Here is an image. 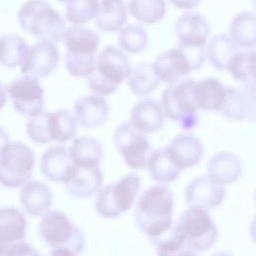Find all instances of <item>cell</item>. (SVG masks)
<instances>
[{
    "label": "cell",
    "instance_id": "8992f818",
    "mask_svg": "<svg viewBox=\"0 0 256 256\" xmlns=\"http://www.w3.org/2000/svg\"><path fill=\"white\" fill-rule=\"evenodd\" d=\"M205 60V46L178 44L158 55L151 64L159 81L173 83L191 71L200 68Z\"/></svg>",
    "mask_w": 256,
    "mask_h": 256
},
{
    "label": "cell",
    "instance_id": "9a60e30c",
    "mask_svg": "<svg viewBox=\"0 0 256 256\" xmlns=\"http://www.w3.org/2000/svg\"><path fill=\"white\" fill-rule=\"evenodd\" d=\"M224 198L223 186L204 176L194 178L185 189V200L191 207L212 209L220 205Z\"/></svg>",
    "mask_w": 256,
    "mask_h": 256
},
{
    "label": "cell",
    "instance_id": "836d02e7",
    "mask_svg": "<svg viewBox=\"0 0 256 256\" xmlns=\"http://www.w3.org/2000/svg\"><path fill=\"white\" fill-rule=\"evenodd\" d=\"M29 45L17 34H6L0 37V64L8 68L21 65Z\"/></svg>",
    "mask_w": 256,
    "mask_h": 256
},
{
    "label": "cell",
    "instance_id": "277c9868",
    "mask_svg": "<svg viewBox=\"0 0 256 256\" xmlns=\"http://www.w3.org/2000/svg\"><path fill=\"white\" fill-rule=\"evenodd\" d=\"M39 234L52 248L51 254L77 255L85 247L83 232L60 210L43 215L39 223Z\"/></svg>",
    "mask_w": 256,
    "mask_h": 256
},
{
    "label": "cell",
    "instance_id": "d6986e66",
    "mask_svg": "<svg viewBox=\"0 0 256 256\" xmlns=\"http://www.w3.org/2000/svg\"><path fill=\"white\" fill-rule=\"evenodd\" d=\"M77 122L84 128L94 129L102 125L109 112L107 100L98 94L80 97L74 104Z\"/></svg>",
    "mask_w": 256,
    "mask_h": 256
},
{
    "label": "cell",
    "instance_id": "7a4b0ae2",
    "mask_svg": "<svg viewBox=\"0 0 256 256\" xmlns=\"http://www.w3.org/2000/svg\"><path fill=\"white\" fill-rule=\"evenodd\" d=\"M131 69L126 54L113 45H107L95 58L92 72L85 77L86 83L95 94L109 95L128 78Z\"/></svg>",
    "mask_w": 256,
    "mask_h": 256
},
{
    "label": "cell",
    "instance_id": "8d00e7d4",
    "mask_svg": "<svg viewBox=\"0 0 256 256\" xmlns=\"http://www.w3.org/2000/svg\"><path fill=\"white\" fill-rule=\"evenodd\" d=\"M99 0H71L66 2L65 18L75 25H82L95 18Z\"/></svg>",
    "mask_w": 256,
    "mask_h": 256
},
{
    "label": "cell",
    "instance_id": "f1b7e54d",
    "mask_svg": "<svg viewBox=\"0 0 256 256\" xmlns=\"http://www.w3.org/2000/svg\"><path fill=\"white\" fill-rule=\"evenodd\" d=\"M47 130L51 141L67 142L76 134L77 119L66 109L47 112Z\"/></svg>",
    "mask_w": 256,
    "mask_h": 256
},
{
    "label": "cell",
    "instance_id": "3957f363",
    "mask_svg": "<svg viewBox=\"0 0 256 256\" xmlns=\"http://www.w3.org/2000/svg\"><path fill=\"white\" fill-rule=\"evenodd\" d=\"M20 27L39 40L58 43L65 30V21L45 0H27L17 12Z\"/></svg>",
    "mask_w": 256,
    "mask_h": 256
},
{
    "label": "cell",
    "instance_id": "83f0119b",
    "mask_svg": "<svg viewBox=\"0 0 256 256\" xmlns=\"http://www.w3.org/2000/svg\"><path fill=\"white\" fill-rule=\"evenodd\" d=\"M150 178L158 183H168L176 180L181 170L169 157L166 148H157L147 155L146 164Z\"/></svg>",
    "mask_w": 256,
    "mask_h": 256
},
{
    "label": "cell",
    "instance_id": "7402d4cb",
    "mask_svg": "<svg viewBox=\"0 0 256 256\" xmlns=\"http://www.w3.org/2000/svg\"><path fill=\"white\" fill-rule=\"evenodd\" d=\"M103 175L98 167H75L70 178L65 182L67 192L75 198H87L100 188Z\"/></svg>",
    "mask_w": 256,
    "mask_h": 256
},
{
    "label": "cell",
    "instance_id": "7bdbcfd3",
    "mask_svg": "<svg viewBox=\"0 0 256 256\" xmlns=\"http://www.w3.org/2000/svg\"><path fill=\"white\" fill-rule=\"evenodd\" d=\"M57 1H59V2H64V3H66V2H69V1H71V0H57Z\"/></svg>",
    "mask_w": 256,
    "mask_h": 256
},
{
    "label": "cell",
    "instance_id": "4fadbf2b",
    "mask_svg": "<svg viewBox=\"0 0 256 256\" xmlns=\"http://www.w3.org/2000/svg\"><path fill=\"white\" fill-rule=\"evenodd\" d=\"M255 104V84H244L242 87L226 86L219 111L231 120L253 121Z\"/></svg>",
    "mask_w": 256,
    "mask_h": 256
},
{
    "label": "cell",
    "instance_id": "5b68a950",
    "mask_svg": "<svg viewBox=\"0 0 256 256\" xmlns=\"http://www.w3.org/2000/svg\"><path fill=\"white\" fill-rule=\"evenodd\" d=\"M173 227L181 235L191 255L209 250L216 242L218 231L206 209L189 206Z\"/></svg>",
    "mask_w": 256,
    "mask_h": 256
},
{
    "label": "cell",
    "instance_id": "484cf974",
    "mask_svg": "<svg viewBox=\"0 0 256 256\" xmlns=\"http://www.w3.org/2000/svg\"><path fill=\"white\" fill-rule=\"evenodd\" d=\"M69 154L75 166L97 167L103 156V148L96 138L82 136L74 139Z\"/></svg>",
    "mask_w": 256,
    "mask_h": 256
},
{
    "label": "cell",
    "instance_id": "8fae6325",
    "mask_svg": "<svg viewBox=\"0 0 256 256\" xmlns=\"http://www.w3.org/2000/svg\"><path fill=\"white\" fill-rule=\"evenodd\" d=\"M113 143L127 166L132 169L145 167L150 143L144 133L136 130L130 123L124 122L115 129Z\"/></svg>",
    "mask_w": 256,
    "mask_h": 256
},
{
    "label": "cell",
    "instance_id": "6da1fadb",
    "mask_svg": "<svg viewBox=\"0 0 256 256\" xmlns=\"http://www.w3.org/2000/svg\"><path fill=\"white\" fill-rule=\"evenodd\" d=\"M173 195L165 185H155L142 192L136 203L134 221L138 229L151 240L172 226Z\"/></svg>",
    "mask_w": 256,
    "mask_h": 256
},
{
    "label": "cell",
    "instance_id": "d6a6232c",
    "mask_svg": "<svg viewBox=\"0 0 256 256\" xmlns=\"http://www.w3.org/2000/svg\"><path fill=\"white\" fill-rule=\"evenodd\" d=\"M237 50H239V47L229 35L218 34L210 40L205 50V56L214 68L224 70L229 59Z\"/></svg>",
    "mask_w": 256,
    "mask_h": 256
},
{
    "label": "cell",
    "instance_id": "603a6c76",
    "mask_svg": "<svg viewBox=\"0 0 256 256\" xmlns=\"http://www.w3.org/2000/svg\"><path fill=\"white\" fill-rule=\"evenodd\" d=\"M20 203L33 217L43 215L52 205V193L41 181H27L20 191Z\"/></svg>",
    "mask_w": 256,
    "mask_h": 256
},
{
    "label": "cell",
    "instance_id": "f35d334b",
    "mask_svg": "<svg viewBox=\"0 0 256 256\" xmlns=\"http://www.w3.org/2000/svg\"><path fill=\"white\" fill-rule=\"evenodd\" d=\"M47 112H40L30 117L26 124V132L28 137L35 143L45 145L51 142L47 130Z\"/></svg>",
    "mask_w": 256,
    "mask_h": 256
},
{
    "label": "cell",
    "instance_id": "5bb4252c",
    "mask_svg": "<svg viewBox=\"0 0 256 256\" xmlns=\"http://www.w3.org/2000/svg\"><path fill=\"white\" fill-rule=\"evenodd\" d=\"M59 51L55 43L40 40L33 46H29L21 63L20 71L23 75L41 78L50 75L58 65Z\"/></svg>",
    "mask_w": 256,
    "mask_h": 256
},
{
    "label": "cell",
    "instance_id": "d4e9b609",
    "mask_svg": "<svg viewBox=\"0 0 256 256\" xmlns=\"http://www.w3.org/2000/svg\"><path fill=\"white\" fill-rule=\"evenodd\" d=\"M192 97L197 108L206 111H219L224 97V86L214 77L204 78L194 83Z\"/></svg>",
    "mask_w": 256,
    "mask_h": 256
},
{
    "label": "cell",
    "instance_id": "4316f807",
    "mask_svg": "<svg viewBox=\"0 0 256 256\" xmlns=\"http://www.w3.org/2000/svg\"><path fill=\"white\" fill-rule=\"evenodd\" d=\"M61 40L67 50L85 54H94L100 43L98 33L82 25H73L66 28Z\"/></svg>",
    "mask_w": 256,
    "mask_h": 256
},
{
    "label": "cell",
    "instance_id": "1f68e13d",
    "mask_svg": "<svg viewBox=\"0 0 256 256\" xmlns=\"http://www.w3.org/2000/svg\"><path fill=\"white\" fill-rule=\"evenodd\" d=\"M127 79V85L130 90L139 97L148 96L159 85V80L156 77L151 64L148 62L139 63L131 69Z\"/></svg>",
    "mask_w": 256,
    "mask_h": 256
},
{
    "label": "cell",
    "instance_id": "e575fe53",
    "mask_svg": "<svg viewBox=\"0 0 256 256\" xmlns=\"http://www.w3.org/2000/svg\"><path fill=\"white\" fill-rule=\"evenodd\" d=\"M128 11L143 24H154L162 20L166 14L165 0H129Z\"/></svg>",
    "mask_w": 256,
    "mask_h": 256
},
{
    "label": "cell",
    "instance_id": "cb8c5ba5",
    "mask_svg": "<svg viewBox=\"0 0 256 256\" xmlns=\"http://www.w3.org/2000/svg\"><path fill=\"white\" fill-rule=\"evenodd\" d=\"M127 18V6L123 0H101L95 25L102 32L113 33L126 24Z\"/></svg>",
    "mask_w": 256,
    "mask_h": 256
},
{
    "label": "cell",
    "instance_id": "60d3db41",
    "mask_svg": "<svg viewBox=\"0 0 256 256\" xmlns=\"http://www.w3.org/2000/svg\"><path fill=\"white\" fill-rule=\"evenodd\" d=\"M8 142H9L8 133L2 127H0V152L2 151V149L5 147V145Z\"/></svg>",
    "mask_w": 256,
    "mask_h": 256
},
{
    "label": "cell",
    "instance_id": "ab89813d",
    "mask_svg": "<svg viewBox=\"0 0 256 256\" xmlns=\"http://www.w3.org/2000/svg\"><path fill=\"white\" fill-rule=\"evenodd\" d=\"M174 7L178 9H193L197 7L202 0H168Z\"/></svg>",
    "mask_w": 256,
    "mask_h": 256
},
{
    "label": "cell",
    "instance_id": "ffe728a7",
    "mask_svg": "<svg viewBox=\"0 0 256 256\" xmlns=\"http://www.w3.org/2000/svg\"><path fill=\"white\" fill-rule=\"evenodd\" d=\"M161 105L151 98H144L134 104L130 115V124L144 134L159 131L164 125Z\"/></svg>",
    "mask_w": 256,
    "mask_h": 256
},
{
    "label": "cell",
    "instance_id": "52a82bcc",
    "mask_svg": "<svg viewBox=\"0 0 256 256\" xmlns=\"http://www.w3.org/2000/svg\"><path fill=\"white\" fill-rule=\"evenodd\" d=\"M140 189V178L135 173L109 183L96 193L95 209L103 218H116L134 204Z\"/></svg>",
    "mask_w": 256,
    "mask_h": 256
},
{
    "label": "cell",
    "instance_id": "ac0fdd59",
    "mask_svg": "<svg viewBox=\"0 0 256 256\" xmlns=\"http://www.w3.org/2000/svg\"><path fill=\"white\" fill-rule=\"evenodd\" d=\"M165 148L171 160L180 170L196 165L203 156L201 141L191 134L175 136Z\"/></svg>",
    "mask_w": 256,
    "mask_h": 256
},
{
    "label": "cell",
    "instance_id": "f546056e",
    "mask_svg": "<svg viewBox=\"0 0 256 256\" xmlns=\"http://www.w3.org/2000/svg\"><path fill=\"white\" fill-rule=\"evenodd\" d=\"M255 15L250 11L237 13L230 22L229 37L242 48H254L256 43Z\"/></svg>",
    "mask_w": 256,
    "mask_h": 256
},
{
    "label": "cell",
    "instance_id": "7c38bea8",
    "mask_svg": "<svg viewBox=\"0 0 256 256\" xmlns=\"http://www.w3.org/2000/svg\"><path fill=\"white\" fill-rule=\"evenodd\" d=\"M15 110L28 117L40 113L44 105V92L37 78L27 76L13 80L7 87Z\"/></svg>",
    "mask_w": 256,
    "mask_h": 256
},
{
    "label": "cell",
    "instance_id": "30bf717a",
    "mask_svg": "<svg viewBox=\"0 0 256 256\" xmlns=\"http://www.w3.org/2000/svg\"><path fill=\"white\" fill-rule=\"evenodd\" d=\"M27 221L15 207L0 208V255H37L25 241Z\"/></svg>",
    "mask_w": 256,
    "mask_h": 256
},
{
    "label": "cell",
    "instance_id": "2e32d148",
    "mask_svg": "<svg viewBox=\"0 0 256 256\" xmlns=\"http://www.w3.org/2000/svg\"><path fill=\"white\" fill-rule=\"evenodd\" d=\"M75 167L69 150L64 145L53 146L45 150L40 159L41 173L53 182L65 183L74 172Z\"/></svg>",
    "mask_w": 256,
    "mask_h": 256
},
{
    "label": "cell",
    "instance_id": "9c48e42d",
    "mask_svg": "<svg viewBox=\"0 0 256 256\" xmlns=\"http://www.w3.org/2000/svg\"><path fill=\"white\" fill-rule=\"evenodd\" d=\"M34 152L26 144L8 142L0 152V184L7 188L23 186L32 176Z\"/></svg>",
    "mask_w": 256,
    "mask_h": 256
},
{
    "label": "cell",
    "instance_id": "74e56055",
    "mask_svg": "<svg viewBox=\"0 0 256 256\" xmlns=\"http://www.w3.org/2000/svg\"><path fill=\"white\" fill-rule=\"evenodd\" d=\"M94 54L77 53L67 50L64 62L68 72L75 77H87L94 68Z\"/></svg>",
    "mask_w": 256,
    "mask_h": 256
},
{
    "label": "cell",
    "instance_id": "4dcf8cb0",
    "mask_svg": "<svg viewBox=\"0 0 256 256\" xmlns=\"http://www.w3.org/2000/svg\"><path fill=\"white\" fill-rule=\"evenodd\" d=\"M255 51L253 48L237 50L229 59L226 68L229 74L243 84H254Z\"/></svg>",
    "mask_w": 256,
    "mask_h": 256
},
{
    "label": "cell",
    "instance_id": "ba28073f",
    "mask_svg": "<svg viewBox=\"0 0 256 256\" xmlns=\"http://www.w3.org/2000/svg\"><path fill=\"white\" fill-rule=\"evenodd\" d=\"M194 79H180L171 83L161 95L163 114L172 121H177L184 130L192 129L198 121L197 107L192 97Z\"/></svg>",
    "mask_w": 256,
    "mask_h": 256
},
{
    "label": "cell",
    "instance_id": "e0dca14e",
    "mask_svg": "<svg viewBox=\"0 0 256 256\" xmlns=\"http://www.w3.org/2000/svg\"><path fill=\"white\" fill-rule=\"evenodd\" d=\"M174 31L179 43L186 46H205L210 27L206 19L197 12H185L180 15L175 24Z\"/></svg>",
    "mask_w": 256,
    "mask_h": 256
},
{
    "label": "cell",
    "instance_id": "d590c367",
    "mask_svg": "<svg viewBox=\"0 0 256 256\" xmlns=\"http://www.w3.org/2000/svg\"><path fill=\"white\" fill-rule=\"evenodd\" d=\"M146 30L138 24H129L122 27L118 33L119 46L126 52L136 54L143 51L148 44Z\"/></svg>",
    "mask_w": 256,
    "mask_h": 256
},
{
    "label": "cell",
    "instance_id": "b9f144b4",
    "mask_svg": "<svg viewBox=\"0 0 256 256\" xmlns=\"http://www.w3.org/2000/svg\"><path fill=\"white\" fill-rule=\"evenodd\" d=\"M6 97H7L6 88L4 87V85L2 83H0V111L6 103Z\"/></svg>",
    "mask_w": 256,
    "mask_h": 256
},
{
    "label": "cell",
    "instance_id": "44dd1931",
    "mask_svg": "<svg viewBox=\"0 0 256 256\" xmlns=\"http://www.w3.org/2000/svg\"><path fill=\"white\" fill-rule=\"evenodd\" d=\"M242 171L239 157L228 151H219L214 154L207 164L208 178L220 185L235 182Z\"/></svg>",
    "mask_w": 256,
    "mask_h": 256
}]
</instances>
